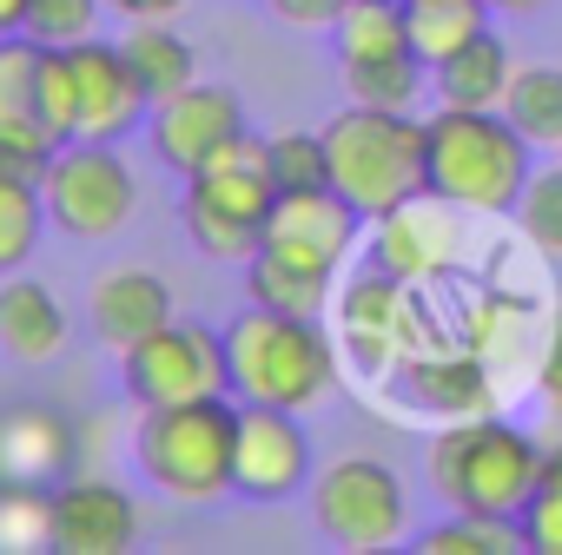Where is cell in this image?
Instances as JSON below:
<instances>
[{
  "label": "cell",
  "mask_w": 562,
  "mask_h": 555,
  "mask_svg": "<svg viewBox=\"0 0 562 555\" xmlns=\"http://www.w3.org/2000/svg\"><path fill=\"white\" fill-rule=\"evenodd\" d=\"M41 73H47V47L34 34H0V126H47Z\"/></svg>",
  "instance_id": "26"
},
{
  "label": "cell",
  "mask_w": 562,
  "mask_h": 555,
  "mask_svg": "<svg viewBox=\"0 0 562 555\" xmlns=\"http://www.w3.org/2000/svg\"><path fill=\"white\" fill-rule=\"evenodd\" d=\"M225 358H232V390L238 404H278V410H312L338 384V351L318 318L292 312H238L225 325Z\"/></svg>",
  "instance_id": "2"
},
{
  "label": "cell",
  "mask_w": 562,
  "mask_h": 555,
  "mask_svg": "<svg viewBox=\"0 0 562 555\" xmlns=\"http://www.w3.org/2000/svg\"><path fill=\"white\" fill-rule=\"evenodd\" d=\"M146 133H153L159 166H172L179 179H192L218 146H232V139L245 133V100H238L232 87L192 80V87H179L172 100H159V106L146 113Z\"/></svg>",
  "instance_id": "11"
},
{
  "label": "cell",
  "mask_w": 562,
  "mask_h": 555,
  "mask_svg": "<svg viewBox=\"0 0 562 555\" xmlns=\"http://www.w3.org/2000/svg\"><path fill=\"white\" fill-rule=\"evenodd\" d=\"M516 522H522L529 555H562V443L542 450V476H536V489H529Z\"/></svg>",
  "instance_id": "30"
},
{
  "label": "cell",
  "mask_w": 562,
  "mask_h": 555,
  "mask_svg": "<svg viewBox=\"0 0 562 555\" xmlns=\"http://www.w3.org/2000/svg\"><path fill=\"white\" fill-rule=\"evenodd\" d=\"M338 60H384V54H417L411 47V14L404 0H351L331 27Z\"/></svg>",
  "instance_id": "23"
},
{
  "label": "cell",
  "mask_w": 562,
  "mask_h": 555,
  "mask_svg": "<svg viewBox=\"0 0 562 555\" xmlns=\"http://www.w3.org/2000/svg\"><path fill=\"white\" fill-rule=\"evenodd\" d=\"M542 476V443L503 417H457L430 443V489L470 516H522Z\"/></svg>",
  "instance_id": "5"
},
{
  "label": "cell",
  "mask_w": 562,
  "mask_h": 555,
  "mask_svg": "<svg viewBox=\"0 0 562 555\" xmlns=\"http://www.w3.org/2000/svg\"><path fill=\"white\" fill-rule=\"evenodd\" d=\"M265 8H271V21H285L299 34H325V27H338L351 0H265Z\"/></svg>",
  "instance_id": "34"
},
{
  "label": "cell",
  "mask_w": 562,
  "mask_h": 555,
  "mask_svg": "<svg viewBox=\"0 0 562 555\" xmlns=\"http://www.w3.org/2000/svg\"><path fill=\"white\" fill-rule=\"evenodd\" d=\"M364 225H371V218H364L338 185H305V192H278V205H271V218H265V238L345 264V258L358 251Z\"/></svg>",
  "instance_id": "15"
},
{
  "label": "cell",
  "mask_w": 562,
  "mask_h": 555,
  "mask_svg": "<svg viewBox=\"0 0 562 555\" xmlns=\"http://www.w3.org/2000/svg\"><path fill=\"white\" fill-rule=\"evenodd\" d=\"M54 548V489L47 483H0V555Z\"/></svg>",
  "instance_id": "29"
},
{
  "label": "cell",
  "mask_w": 562,
  "mask_h": 555,
  "mask_svg": "<svg viewBox=\"0 0 562 555\" xmlns=\"http://www.w3.org/2000/svg\"><path fill=\"white\" fill-rule=\"evenodd\" d=\"M106 0H27V34L41 47H74V41H93V21H100Z\"/></svg>",
  "instance_id": "33"
},
{
  "label": "cell",
  "mask_w": 562,
  "mask_h": 555,
  "mask_svg": "<svg viewBox=\"0 0 562 555\" xmlns=\"http://www.w3.org/2000/svg\"><path fill=\"white\" fill-rule=\"evenodd\" d=\"M411 14V47L424 67H443L457 47L490 34V0H404Z\"/></svg>",
  "instance_id": "22"
},
{
  "label": "cell",
  "mask_w": 562,
  "mask_h": 555,
  "mask_svg": "<svg viewBox=\"0 0 562 555\" xmlns=\"http://www.w3.org/2000/svg\"><path fill=\"white\" fill-rule=\"evenodd\" d=\"M278 205V185H271V159H265V139L245 126L232 146H218L192 179H186V238L205 251V258H225V264H245L265 238V218Z\"/></svg>",
  "instance_id": "6"
},
{
  "label": "cell",
  "mask_w": 562,
  "mask_h": 555,
  "mask_svg": "<svg viewBox=\"0 0 562 555\" xmlns=\"http://www.w3.org/2000/svg\"><path fill=\"white\" fill-rule=\"evenodd\" d=\"M424 555H522V522L516 516H470L457 509L450 522H437L430 535H417Z\"/></svg>",
  "instance_id": "28"
},
{
  "label": "cell",
  "mask_w": 562,
  "mask_h": 555,
  "mask_svg": "<svg viewBox=\"0 0 562 555\" xmlns=\"http://www.w3.org/2000/svg\"><path fill=\"white\" fill-rule=\"evenodd\" d=\"M74 423L54 404H0V483H60L74 476Z\"/></svg>",
  "instance_id": "16"
},
{
  "label": "cell",
  "mask_w": 562,
  "mask_h": 555,
  "mask_svg": "<svg viewBox=\"0 0 562 555\" xmlns=\"http://www.w3.org/2000/svg\"><path fill=\"white\" fill-rule=\"evenodd\" d=\"M47 225H54L47 218V192L34 179H0V278L34 264V245H41Z\"/></svg>",
  "instance_id": "27"
},
{
  "label": "cell",
  "mask_w": 562,
  "mask_h": 555,
  "mask_svg": "<svg viewBox=\"0 0 562 555\" xmlns=\"http://www.w3.org/2000/svg\"><path fill=\"white\" fill-rule=\"evenodd\" d=\"M0 351H8L14 364H47V358L67 351V312L27 271L0 278Z\"/></svg>",
  "instance_id": "19"
},
{
  "label": "cell",
  "mask_w": 562,
  "mask_h": 555,
  "mask_svg": "<svg viewBox=\"0 0 562 555\" xmlns=\"http://www.w3.org/2000/svg\"><path fill=\"white\" fill-rule=\"evenodd\" d=\"M126 397L139 410H166V404H205V397H232V358H225V331L172 318L153 338H139L126 358Z\"/></svg>",
  "instance_id": "8"
},
{
  "label": "cell",
  "mask_w": 562,
  "mask_h": 555,
  "mask_svg": "<svg viewBox=\"0 0 562 555\" xmlns=\"http://www.w3.org/2000/svg\"><path fill=\"white\" fill-rule=\"evenodd\" d=\"M509 80H516V60H509L503 34H476L443 67H430L437 106H503L509 100Z\"/></svg>",
  "instance_id": "20"
},
{
  "label": "cell",
  "mask_w": 562,
  "mask_h": 555,
  "mask_svg": "<svg viewBox=\"0 0 562 555\" xmlns=\"http://www.w3.org/2000/svg\"><path fill=\"white\" fill-rule=\"evenodd\" d=\"M331 278H338L331 258H312V251H299V245L258 238V251L245 258V298L265 305V312L325 318V305H331Z\"/></svg>",
  "instance_id": "17"
},
{
  "label": "cell",
  "mask_w": 562,
  "mask_h": 555,
  "mask_svg": "<svg viewBox=\"0 0 562 555\" xmlns=\"http://www.w3.org/2000/svg\"><path fill=\"white\" fill-rule=\"evenodd\" d=\"M312 437L299 410L278 404H238V443H232V496L245 502H285L312 489Z\"/></svg>",
  "instance_id": "10"
},
{
  "label": "cell",
  "mask_w": 562,
  "mask_h": 555,
  "mask_svg": "<svg viewBox=\"0 0 562 555\" xmlns=\"http://www.w3.org/2000/svg\"><path fill=\"white\" fill-rule=\"evenodd\" d=\"M549 0H490V14H542Z\"/></svg>",
  "instance_id": "38"
},
{
  "label": "cell",
  "mask_w": 562,
  "mask_h": 555,
  "mask_svg": "<svg viewBox=\"0 0 562 555\" xmlns=\"http://www.w3.org/2000/svg\"><path fill=\"white\" fill-rule=\"evenodd\" d=\"M536 384H542L549 410L562 417V312H555V325H549V344H542V371H536Z\"/></svg>",
  "instance_id": "35"
},
{
  "label": "cell",
  "mask_w": 562,
  "mask_h": 555,
  "mask_svg": "<svg viewBox=\"0 0 562 555\" xmlns=\"http://www.w3.org/2000/svg\"><path fill=\"white\" fill-rule=\"evenodd\" d=\"M325 159H331V185L364 218H384V212L430 192V152H424V120L417 113L351 100L325 126Z\"/></svg>",
  "instance_id": "3"
},
{
  "label": "cell",
  "mask_w": 562,
  "mask_h": 555,
  "mask_svg": "<svg viewBox=\"0 0 562 555\" xmlns=\"http://www.w3.org/2000/svg\"><path fill=\"white\" fill-rule=\"evenodd\" d=\"M139 548V502L100 476L54 483V555H126Z\"/></svg>",
  "instance_id": "13"
},
{
  "label": "cell",
  "mask_w": 562,
  "mask_h": 555,
  "mask_svg": "<svg viewBox=\"0 0 562 555\" xmlns=\"http://www.w3.org/2000/svg\"><path fill=\"white\" fill-rule=\"evenodd\" d=\"M424 152H430V192L450 199L457 212H516L529 185V139L509 126L503 106H437L424 120Z\"/></svg>",
  "instance_id": "1"
},
{
  "label": "cell",
  "mask_w": 562,
  "mask_h": 555,
  "mask_svg": "<svg viewBox=\"0 0 562 555\" xmlns=\"http://www.w3.org/2000/svg\"><path fill=\"white\" fill-rule=\"evenodd\" d=\"M265 159H271V185H278V192H305V185H331L325 133H271V139H265Z\"/></svg>",
  "instance_id": "32"
},
{
  "label": "cell",
  "mask_w": 562,
  "mask_h": 555,
  "mask_svg": "<svg viewBox=\"0 0 562 555\" xmlns=\"http://www.w3.org/2000/svg\"><path fill=\"white\" fill-rule=\"evenodd\" d=\"M450 212H457L450 199L424 192V199H411V205L371 218V225H378V264H384L391 278H424V271L450 264Z\"/></svg>",
  "instance_id": "18"
},
{
  "label": "cell",
  "mask_w": 562,
  "mask_h": 555,
  "mask_svg": "<svg viewBox=\"0 0 562 555\" xmlns=\"http://www.w3.org/2000/svg\"><path fill=\"white\" fill-rule=\"evenodd\" d=\"M172 318H179L172 312V285L159 271H146V264H120V271H106L100 285L87 292V325H93V338L113 358H126L139 338H153Z\"/></svg>",
  "instance_id": "14"
},
{
  "label": "cell",
  "mask_w": 562,
  "mask_h": 555,
  "mask_svg": "<svg viewBox=\"0 0 562 555\" xmlns=\"http://www.w3.org/2000/svg\"><path fill=\"white\" fill-rule=\"evenodd\" d=\"M516 225L542 258H562V166H536L522 199H516Z\"/></svg>",
  "instance_id": "31"
},
{
  "label": "cell",
  "mask_w": 562,
  "mask_h": 555,
  "mask_svg": "<svg viewBox=\"0 0 562 555\" xmlns=\"http://www.w3.org/2000/svg\"><path fill=\"white\" fill-rule=\"evenodd\" d=\"M503 113L536 152H562V67H516Z\"/></svg>",
  "instance_id": "25"
},
{
  "label": "cell",
  "mask_w": 562,
  "mask_h": 555,
  "mask_svg": "<svg viewBox=\"0 0 562 555\" xmlns=\"http://www.w3.org/2000/svg\"><path fill=\"white\" fill-rule=\"evenodd\" d=\"M232 443H238V404L232 397L166 404V410H139L133 463L166 502L205 509V502L232 496Z\"/></svg>",
  "instance_id": "4"
},
{
  "label": "cell",
  "mask_w": 562,
  "mask_h": 555,
  "mask_svg": "<svg viewBox=\"0 0 562 555\" xmlns=\"http://www.w3.org/2000/svg\"><path fill=\"white\" fill-rule=\"evenodd\" d=\"M133 80L146 87V100H172L179 87H192V41L172 34V21H126V41H120Z\"/></svg>",
  "instance_id": "21"
},
{
  "label": "cell",
  "mask_w": 562,
  "mask_h": 555,
  "mask_svg": "<svg viewBox=\"0 0 562 555\" xmlns=\"http://www.w3.org/2000/svg\"><path fill=\"white\" fill-rule=\"evenodd\" d=\"M338 80L358 106H391V113H411L430 87V67L417 54H384V60H338Z\"/></svg>",
  "instance_id": "24"
},
{
  "label": "cell",
  "mask_w": 562,
  "mask_h": 555,
  "mask_svg": "<svg viewBox=\"0 0 562 555\" xmlns=\"http://www.w3.org/2000/svg\"><path fill=\"white\" fill-rule=\"evenodd\" d=\"M106 14H120V21H172V14H186V0H106Z\"/></svg>",
  "instance_id": "36"
},
{
  "label": "cell",
  "mask_w": 562,
  "mask_h": 555,
  "mask_svg": "<svg viewBox=\"0 0 562 555\" xmlns=\"http://www.w3.org/2000/svg\"><path fill=\"white\" fill-rule=\"evenodd\" d=\"M312 522L331 548H351V555L397 548L411 529L404 476L378 456H338L312 476Z\"/></svg>",
  "instance_id": "7"
},
{
  "label": "cell",
  "mask_w": 562,
  "mask_h": 555,
  "mask_svg": "<svg viewBox=\"0 0 562 555\" xmlns=\"http://www.w3.org/2000/svg\"><path fill=\"white\" fill-rule=\"evenodd\" d=\"M67 67H74V139H106L113 146L153 113L146 87L133 80L126 54L113 41H74Z\"/></svg>",
  "instance_id": "12"
},
{
  "label": "cell",
  "mask_w": 562,
  "mask_h": 555,
  "mask_svg": "<svg viewBox=\"0 0 562 555\" xmlns=\"http://www.w3.org/2000/svg\"><path fill=\"white\" fill-rule=\"evenodd\" d=\"M47 192V218L67 231V238H113L133 225V205H139V185H133V166L106 146V139H67L41 179Z\"/></svg>",
  "instance_id": "9"
},
{
  "label": "cell",
  "mask_w": 562,
  "mask_h": 555,
  "mask_svg": "<svg viewBox=\"0 0 562 555\" xmlns=\"http://www.w3.org/2000/svg\"><path fill=\"white\" fill-rule=\"evenodd\" d=\"M0 34H27V0H0Z\"/></svg>",
  "instance_id": "37"
}]
</instances>
